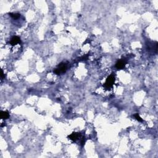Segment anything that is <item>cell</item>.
<instances>
[{"mask_svg": "<svg viewBox=\"0 0 158 158\" xmlns=\"http://www.w3.org/2000/svg\"><path fill=\"white\" fill-rule=\"evenodd\" d=\"M67 69V65L65 63H60L57 68L54 70V73L56 75H61L66 72Z\"/></svg>", "mask_w": 158, "mask_h": 158, "instance_id": "1", "label": "cell"}, {"mask_svg": "<svg viewBox=\"0 0 158 158\" xmlns=\"http://www.w3.org/2000/svg\"><path fill=\"white\" fill-rule=\"evenodd\" d=\"M115 77L113 75H111L107 78L106 82L104 83V87L106 88H110L113 87L115 82Z\"/></svg>", "mask_w": 158, "mask_h": 158, "instance_id": "2", "label": "cell"}, {"mask_svg": "<svg viewBox=\"0 0 158 158\" xmlns=\"http://www.w3.org/2000/svg\"><path fill=\"white\" fill-rule=\"evenodd\" d=\"M125 64H126V61L124 59L119 60L117 62V63L115 64V67L117 69H122L125 66Z\"/></svg>", "mask_w": 158, "mask_h": 158, "instance_id": "3", "label": "cell"}, {"mask_svg": "<svg viewBox=\"0 0 158 158\" xmlns=\"http://www.w3.org/2000/svg\"><path fill=\"white\" fill-rule=\"evenodd\" d=\"M80 135H81V134H80V133H72L71 135L69 136L68 138H69L70 140L75 141L80 137Z\"/></svg>", "mask_w": 158, "mask_h": 158, "instance_id": "4", "label": "cell"}, {"mask_svg": "<svg viewBox=\"0 0 158 158\" xmlns=\"http://www.w3.org/2000/svg\"><path fill=\"white\" fill-rule=\"evenodd\" d=\"M20 43H21V40L19 37H14L10 41V44L12 45H16Z\"/></svg>", "mask_w": 158, "mask_h": 158, "instance_id": "5", "label": "cell"}, {"mask_svg": "<svg viewBox=\"0 0 158 158\" xmlns=\"http://www.w3.org/2000/svg\"><path fill=\"white\" fill-rule=\"evenodd\" d=\"M0 117L2 119H7L9 117V114L7 111H1Z\"/></svg>", "mask_w": 158, "mask_h": 158, "instance_id": "6", "label": "cell"}, {"mask_svg": "<svg viewBox=\"0 0 158 158\" xmlns=\"http://www.w3.org/2000/svg\"><path fill=\"white\" fill-rule=\"evenodd\" d=\"M9 16H11V17H13L14 19H17L20 17V14H18V13H10L9 14Z\"/></svg>", "mask_w": 158, "mask_h": 158, "instance_id": "7", "label": "cell"}, {"mask_svg": "<svg viewBox=\"0 0 158 158\" xmlns=\"http://www.w3.org/2000/svg\"><path fill=\"white\" fill-rule=\"evenodd\" d=\"M134 117H135L136 119H137V120H138L139 122H143V119L140 117V116L138 114H135V115H134Z\"/></svg>", "mask_w": 158, "mask_h": 158, "instance_id": "8", "label": "cell"}, {"mask_svg": "<svg viewBox=\"0 0 158 158\" xmlns=\"http://www.w3.org/2000/svg\"><path fill=\"white\" fill-rule=\"evenodd\" d=\"M1 79L3 80V77H4V73H3V70H1Z\"/></svg>", "mask_w": 158, "mask_h": 158, "instance_id": "9", "label": "cell"}]
</instances>
